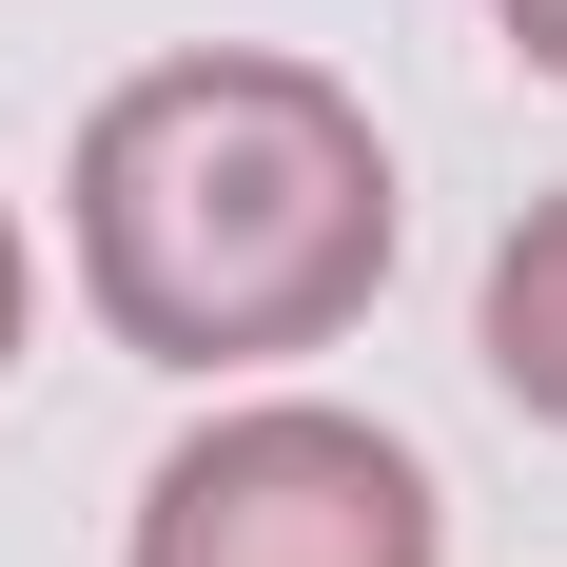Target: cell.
Returning a JSON list of instances; mask_svg holds the SVG:
<instances>
[{
    "mask_svg": "<svg viewBox=\"0 0 567 567\" xmlns=\"http://www.w3.org/2000/svg\"><path fill=\"white\" fill-rule=\"evenodd\" d=\"M79 293H99L117 352L157 372H275V352H333L392 275V137L352 79L275 40H196L137 59L99 117H79Z\"/></svg>",
    "mask_w": 567,
    "mask_h": 567,
    "instance_id": "6da1fadb",
    "label": "cell"
},
{
    "mask_svg": "<svg viewBox=\"0 0 567 567\" xmlns=\"http://www.w3.org/2000/svg\"><path fill=\"white\" fill-rule=\"evenodd\" d=\"M137 567H451L431 470L333 392H255L216 431H176L137 489Z\"/></svg>",
    "mask_w": 567,
    "mask_h": 567,
    "instance_id": "7a4b0ae2",
    "label": "cell"
},
{
    "mask_svg": "<svg viewBox=\"0 0 567 567\" xmlns=\"http://www.w3.org/2000/svg\"><path fill=\"white\" fill-rule=\"evenodd\" d=\"M489 372H509V411L567 431V196H528L509 255H489Z\"/></svg>",
    "mask_w": 567,
    "mask_h": 567,
    "instance_id": "3957f363",
    "label": "cell"
},
{
    "mask_svg": "<svg viewBox=\"0 0 567 567\" xmlns=\"http://www.w3.org/2000/svg\"><path fill=\"white\" fill-rule=\"evenodd\" d=\"M20 333H40V255H20V216H0V372H20Z\"/></svg>",
    "mask_w": 567,
    "mask_h": 567,
    "instance_id": "277c9868",
    "label": "cell"
},
{
    "mask_svg": "<svg viewBox=\"0 0 567 567\" xmlns=\"http://www.w3.org/2000/svg\"><path fill=\"white\" fill-rule=\"evenodd\" d=\"M489 20H509V40H528V59L567 79V0H489Z\"/></svg>",
    "mask_w": 567,
    "mask_h": 567,
    "instance_id": "5b68a950",
    "label": "cell"
}]
</instances>
